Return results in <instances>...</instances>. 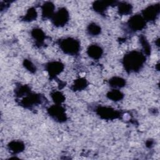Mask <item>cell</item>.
<instances>
[{
	"label": "cell",
	"instance_id": "3957f363",
	"mask_svg": "<svg viewBox=\"0 0 160 160\" xmlns=\"http://www.w3.org/2000/svg\"><path fill=\"white\" fill-rule=\"evenodd\" d=\"M48 112L49 116L59 122H62L66 119V116L65 114L64 108L58 105L51 106L48 109Z\"/></svg>",
	"mask_w": 160,
	"mask_h": 160
},
{
	"label": "cell",
	"instance_id": "5b68a950",
	"mask_svg": "<svg viewBox=\"0 0 160 160\" xmlns=\"http://www.w3.org/2000/svg\"><path fill=\"white\" fill-rule=\"evenodd\" d=\"M144 25L145 22L144 21V19L139 16H135L132 17L128 21L129 28L134 31L142 29L144 27Z\"/></svg>",
	"mask_w": 160,
	"mask_h": 160
},
{
	"label": "cell",
	"instance_id": "8fae6325",
	"mask_svg": "<svg viewBox=\"0 0 160 160\" xmlns=\"http://www.w3.org/2000/svg\"><path fill=\"white\" fill-rule=\"evenodd\" d=\"M109 84L114 88H121L125 85V81L121 78L114 77L109 80Z\"/></svg>",
	"mask_w": 160,
	"mask_h": 160
},
{
	"label": "cell",
	"instance_id": "e0dca14e",
	"mask_svg": "<svg viewBox=\"0 0 160 160\" xmlns=\"http://www.w3.org/2000/svg\"><path fill=\"white\" fill-rule=\"evenodd\" d=\"M131 6L129 4H122L121 5L119 8V13L121 14H125L127 15L128 14H130L131 12Z\"/></svg>",
	"mask_w": 160,
	"mask_h": 160
},
{
	"label": "cell",
	"instance_id": "2e32d148",
	"mask_svg": "<svg viewBox=\"0 0 160 160\" xmlns=\"http://www.w3.org/2000/svg\"><path fill=\"white\" fill-rule=\"evenodd\" d=\"M54 9L53 5H51L50 4L44 5L42 8V16L44 18H49L52 15Z\"/></svg>",
	"mask_w": 160,
	"mask_h": 160
},
{
	"label": "cell",
	"instance_id": "30bf717a",
	"mask_svg": "<svg viewBox=\"0 0 160 160\" xmlns=\"http://www.w3.org/2000/svg\"><path fill=\"white\" fill-rule=\"evenodd\" d=\"M99 114L101 116H102L103 118L106 119H110V118H116V116L118 115L117 114V112L113 111V109H111L110 108H101L99 109Z\"/></svg>",
	"mask_w": 160,
	"mask_h": 160
},
{
	"label": "cell",
	"instance_id": "6da1fadb",
	"mask_svg": "<svg viewBox=\"0 0 160 160\" xmlns=\"http://www.w3.org/2000/svg\"><path fill=\"white\" fill-rule=\"evenodd\" d=\"M145 61L144 55L138 51H131L124 56L123 64L128 72H136L143 66Z\"/></svg>",
	"mask_w": 160,
	"mask_h": 160
},
{
	"label": "cell",
	"instance_id": "44dd1931",
	"mask_svg": "<svg viewBox=\"0 0 160 160\" xmlns=\"http://www.w3.org/2000/svg\"><path fill=\"white\" fill-rule=\"evenodd\" d=\"M24 66L30 71H34L36 68H34V66H33V64L29 61L28 60H25L24 61Z\"/></svg>",
	"mask_w": 160,
	"mask_h": 160
},
{
	"label": "cell",
	"instance_id": "ac0fdd59",
	"mask_svg": "<svg viewBox=\"0 0 160 160\" xmlns=\"http://www.w3.org/2000/svg\"><path fill=\"white\" fill-rule=\"evenodd\" d=\"M37 17V13L35 9H31L28 12L26 17L24 18V21H33Z\"/></svg>",
	"mask_w": 160,
	"mask_h": 160
},
{
	"label": "cell",
	"instance_id": "8992f818",
	"mask_svg": "<svg viewBox=\"0 0 160 160\" xmlns=\"http://www.w3.org/2000/svg\"><path fill=\"white\" fill-rule=\"evenodd\" d=\"M63 68V64L59 62H51L47 65V70L51 77H54L60 73L62 71Z\"/></svg>",
	"mask_w": 160,
	"mask_h": 160
},
{
	"label": "cell",
	"instance_id": "7a4b0ae2",
	"mask_svg": "<svg viewBox=\"0 0 160 160\" xmlns=\"http://www.w3.org/2000/svg\"><path fill=\"white\" fill-rule=\"evenodd\" d=\"M61 49L66 54L74 55L76 54L80 48L79 42L73 38H66L62 40L60 42Z\"/></svg>",
	"mask_w": 160,
	"mask_h": 160
},
{
	"label": "cell",
	"instance_id": "5bb4252c",
	"mask_svg": "<svg viewBox=\"0 0 160 160\" xmlns=\"http://www.w3.org/2000/svg\"><path fill=\"white\" fill-rule=\"evenodd\" d=\"M88 31L91 36H97L101 32V28L95 23H92L89 25Z\"/></svg>",
	"mask_w": 160,
	"mask_h": 160
},
{
	"label": "cell",
	"instance_id": "52a82bcc",
	"mask_svg": "<svg viewBox=\"0 0 160 160\" xmlns=\"http://www.w3.org/2000/svg\"><path fill=\"white\" fill-rule=\"evenodd\" d=\"M159 11V6H152L146 8L143 12L144 18L148 21L154 20Z\"/></svg>",
	"mask_w": 160,
	"mask_h": 160
},
{
	"label": "cell",
	"instance_id": "7c38bea8",
	"mask_svg": "<svg viewBox=\"0 0 160 160\" xmlns=\"http://www.w3.org/2000/svg\"><path fill=\"white\" fill-rule=\"evenodd\" d=\"M32 36L34 39H36L37 42L39 44L41 43L43 41L44 36L43 32L39 29H34L32 31Z\"/></svg>",
	"mask_w": 160,
	"mask_h": 160
},
{
	"label": "cell",
	"instance_id": "9c48e42d",
	"mask_svg": "<svg viewBox=\"0 0 160 160\" xmlns=\"http://www.w3.org/2000/svg\"><path fill=\"white\" fill-rule=\"evenodd\" d=\"M8 148L12 153L17 154L24 150V145L21 141H12L8 144Z\"/></svg>",
	"mask_w": 160,
	"mask_h": 160
},
{
	"label": "cell",
	"instance_id": "d6986e66",
	"mask_svg": "<svg viewBox=\"0 0 160 160\" xmlns=\"http://www.w3.org/2000/svg\"><path fill=\"white\" fill-rule=\"evenodd\" d=\"M52 98L54 102L56 103H61L64 101V97L63 94L60 92H54L52 94Z\"/></svg>",
	"mask_w": 160,
	"mask_h": 160
},
{
	"label": "cell",
	"instance_id": "9a60e30c",
	"mask_svg": "<svg viewBox=\"0 0 160 160\" xmlns=\"http://www.w3.org/2000/svg\"><path fill=\"white\" fill-rule=\"evenodd\" d=\"M108 97L112 101H119L123 97V94L118 90H113L108 94Z\"/></svg>",
	"mask_w": 160,
	"mask_h": 160
},
{
	"label": "cell",
	"instance_id": "ba28073f",
	"mask_svg": "<svg viewBox=\"0 0 160 160\" xmlns=\"http://www.w3.org/2000/svg\"><path fill=\"white\" fill-rule=\"evenodd\" d=\"M88 55L93 59H99L102 54V49L97 45H91L88 49Z\"/></svg>",
	"mask_w": 160,
	"mask_h": 160
},
{
	"label": "cell",
	"instance_id": "277c9868",
	"mask_svg": "<svg viewBox=\"0 0 160 160\" xmlns=\"http://www.w3.org/2000/svg\"><path fill=\"white\" fill-rule=\"evenodd\" d=\"M69 19L68 11L64 9H59L52 17V22L56 26H62L66 24Z\"/></svg>",
	"mask_w": 160,
	"mask_h": 160
},
{
	"label": "cell",
	"instance_id": "ffe728a7",
	"mask_svg": "<svg viewBox=\"0 0 160 160\" xmlns=\"http://www.w3.org/2000/svg\"><path fill=\"white\" fill-rule=\"evenodd\" d=\"M141 42L142 44V46L144 48V49L145 51V52L147 54H149L150 51H151V48L148 44V42L146 41V40L145 39V38L144 37H142L141 39Z\"/></svg>",
	"mask_w": 160,
	"mask_h": 160
},
{
	"label": "cell",
	"instance_id": "4fadbf2b",
	"mask_svg": "<svg viewBox=\"0 0 160 160\" xmlns=\"http://www.w3.org/2000/svg\"><path fill=\"white\" fill-rule=\"evenodd\" d=\"M86 86H87V82L86 79L80 78L75 81L74 84L73 85V89L74 91H76V90L79 91L85 88Z\"/></svg>",
	"mask_w": 160,
	"mask_h": 160
}]
</instances>
